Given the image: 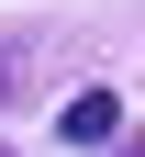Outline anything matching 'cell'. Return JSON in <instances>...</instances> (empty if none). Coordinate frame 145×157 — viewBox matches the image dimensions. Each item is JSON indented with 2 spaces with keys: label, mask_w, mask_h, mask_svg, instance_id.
Segmentation results:
<instances>
[{
  "label": "cell",
  "mask_w": 145,
  "mask_h": 157,
  "mask_svg": "<svg viewBox=\"0 0 145 157\" xmlns=\"http://www.w3.org/2000/svg\"><path fill=\"white\" fill-rule=\"evenodd\" d=\"M56 135H67V146H112V135H123V101H112V90H78V101L56 112Z\"/></svg>",
  "instance_id": "cell-1"
},
{
  "label": "cell",
  "mask_w": 145,
  "mask_h": 157,
  "mask_svg": "<svg viewBox=\"0 0 145 157\" xmlns=\"http://www.w3.org/2000/svg\"><path fill=\"white\" fill-rule=\"evenodd\" d=\"M0 101H11V56H0Z\"/></svg>",
  "instance_id": "cell-2"
}]
</instances>
